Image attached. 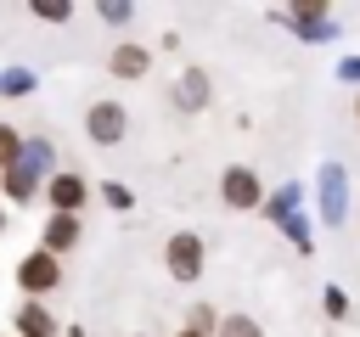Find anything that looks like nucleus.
<instances>
[{"label":"nucleus","mask_w":360,"mask_h":337,"mask_svg":"<svg viewBox=\"0 0 360 337\" xmlns=\"http://www.w3.org/2000/svg\"><path fill=\"white\" fill-rule=\"evenodd\" d=\"M281 22H292V34L304 39V45H321V39H338V17H332V6L326 0H298L292 11H276Z\"/></svg>","instance_id":"f257e3e1"},{"label":"nucleus","mask_w":360,"mask_h":337,"mask_svg":"<svg viewBox=\"0 0 360 337\" xmlns=\"http://www.w3.org/2000/svg\"><path fill=\"white\" fill-rule=\"evenodd\" d=\"M163 264H169L174 281H197L202 275V236L197 230H174L169 247H163Z\"/></svg>","instance_id":"f03ea898"},{"label":"nucleus","mask_w":360,"mask_h":337,"mask_svg":"<svg viewBox=\"0 0 360 337\" xmlns=\"http://www.w3.org/2000/svg\"><path fill=\"white\" fill-rule=\"evenodd\" d=\"M219 197H225V208H259L264 202V185H259V174L248 168V163H231L225 174H219Z\"/></svg>","instance_id":"7ed1b4c3"},{"label":"nucleus","mask_w":360,"mask_h":337,"mask_svg":"<svg viewBox=\"0 0 360 337\" xmlns=\"http://www.w3.org/2000/svg\"><path fill=\"white\" fill-rule=\"evenodd\" d=\"M343 213H349V174H343V163H326L321 168V219L343 225Z\"/></svg>","instance_id":"20e7f679"},{"label":"nucleus","mask_w":360,"mask_h":337,"mask_svg":"<svg viewBox=\"0 0 360 337\" xmlns=\"http://www.w3.org/2000/svg\"><path fill=\"white\" fill-rule=\"evenodd\" d=\"M124 107L118 101H96L90 112H84V129H90V140H101V146H118L124 140Z\"/></svg>","instance_id":"39448f33"},{"label":"nucleus","mask_w":360,"mask_h":337,"mask_svg":"<svg viewBox=\"0 0 360 337\" xmlns=\"http://www.w3.org/2000/svg\"><path fill=\"white\" fill-rule=\"evenodd\" d=\"M45 163H51V146H45V140L22 146V157L11 163V180H6V185H11V197H34V180H39V168H45Z\"/></svg>","instance_id":"423d86ee"},{"label":"nucleus","mask_w":360,"mask_h":337,"mask_svg":"<svg viewBox=\"0 0 360 337\" xmlns=\"http://www.w3.org/2000/svg\"><path fill=\"white\" fill-rule=\"evenodd\" d=\"M17 281H22V292H51V286L62 281V264H56L45 247H34V253L22 258V270H17Z\"/></svg>","instance_id":"0eeeda50"},{"label":"nucleus","mask_w":360,"mask_h":337,"mask_svg":"<svg viewBox=\"0 0 360 337\" xmlns=\"http://www.w3.org/2000/svg\"><path fill=\"white\" fill-rule=\"evenodd\" d=\"M208 95H214V90H208V73H202V67H186L180 84H174V107H180V112H197V107H208Z\"/></svg>","instance_id":"6e6552de"},{"label":"nucleus","mask_w":360,"mask_h":337,"mask_svg":"<svg viewBox=\"0 0 360 337\" xmlns=\"http://www.w3.org/2000/svg\"><path fill=\"white\" fill-rule=\"evenodd\" d=\"M84 197H90V185H84L79 174H56V180H51V208H56V213H73Z\"/></svg>","instance_id":"1a4fd4ad"},{"label":"nucleus","mask_w":360,"mask_h":337,"mask_svg":"<svg viewBox=\"0 0 360 337\" xmlns=\"http://www.w3.org/2000/svg\"><path fill=\"white\" fill-rule=\"evenodd\" d=\"M73 242H79V219H73V213H56V219L45 225V242H39V247L56 258V253H68Z\"/></svg>","instance_id":"9d476101"},{"label":"nucleus","mask_w":360,"mask_h":337,"mask_svg":"<svg viewBox=\"0 0 360 337\" xmlns=\"http://www.w3.org/2000/svg\"><path fill=\"white\" fill-rule=\"evenodd\" d=\"M264 213H270V219H276V225L287 230V225L298 219V185H281L276 197H264Z\"/></svg>","instance_id":"9b49d317"},{"label":"nucleus","mask_w":360,"mask_h":337,"mask_svg":"<svg viewBox=\"0 0 360 337\" xmlns=\"http://www.w3.org/2000/svg\"><path fill=\"white\" fill-rule=\"evenodd\" d=\"M17 331H22V337H56V320H51L39 303H28V309H17Z\"/></svg>","instance_id":"f8f14e48"},{"label":"nucleus","mask_w":360,"mask_h":337,"mask_svg":"<svg viewBox=\"0 0 360 337\" xmlns=\"http://www.w3.org/2000/svg\"><path fill=\"white\" fill-rule=\"evenodd\" d=\"M112 73H118V79H141V73H146V51H141V45H118V51H112Z\"/></svg>","instance_id":"ddd939ff"},{"label":"nucleus","mask_w":360,"mask_h":337,"mask_svg":"<svg viewBox=\"0 0 360 337\" xmlns=\"http://www.w3.org/2000/svg\"><path fill=\"white\" fill-rule=\"evenodd\" d=\"M219 337H264V331H259V320H248V315H225V320H219Z\"/></svg>","instance_id":"4468645a"},{"label":"nucleus","mask_w":360,"mask_h":337,"mask_svg":"<svg viewBox=\"0 0 360 337\" xmlns=\"http://www.w3.org/2000/svg\"><path fill=\"white\" fill-rule=\"evenodd\" d=\"M186 331H202V337H208V331H219V315H214L208 303H197V309H191V320H186Z\"/></svg>","instance_id":"2eb2a0df"},{"label":"nucleus","mask_w":360,"mask_h":337,"mask_svg":"<svg viewBox=\"0 0 360 337\" xmlns=\"http://www.w3.org/2000/svg\"><path fill=\"white\" fill-rule=\"evenodd\" d=\"M0 90H6V95H28V90H34V73L11 67V73H0Z\"/></svg>","instance_id":"dca6fc26"},{"label":"nucleus","mask_w":360,"mask_h":337,"mask_svg":"<svg viewBox=\"0 0 360 337\" xmlns=\"http://www.w3.org/2000/svg\"><path fill=\"white\" fill-rule=\"evenodd\" d=\"M17 157H22V140H17V129H11V124H0V163L11 168Z\"/></svg>","instance_id":"f3484780"},{"label":"nucleus","mask_w":360,"mask_h":337,"mask_svg":"<svg viewBox=\"0 0 360 337\" xmlns=\"http://www.w3.org/2000/svg\"><path fill=\"white\" fill-rule=\"evenodd\" d=\"M34 17H45V22H68L73 6H62V0H34Z\"/></svg>","instance_id":"a211bd4d"},{"label":"nucleus","mask_w":360,"mask_h":337,"mask_svg":"<svg viewBox=\"0 0 360 337\" xmlns=\"http://www.w3.org/2000/svg\"><path fill=\"white\" fill-rule=\"evenodd\" d=\"M321 303H326V315H332V320H343V315H349V292H343V286H326V292H321Z\"/></svg>","instance_id":"6ab92c4d"},{"label":"nucleus","mask_w":360,"mask_h":337,"mask_svg":"<svg viewBox=\"0 0 360 337\" xmlns=\"http://www.w3.org/2000/svg\"><path fill=\"white\" fill-rule=\"evenodd\" d=\"M101 197H107V202H112V208H129V191H124V185H107V191H101Z\"/></svg>","instance_id":"aec40b11"},{"label":"nucleus","mask_w":360,"mask_h":337,"mask_svg":"<svg viewBox=\"0 0 360 337\" xmlns=\"http://www.w3.org/2000/svg\"><path fill=\"white\" fill-rule=\"evenodd\" d=\"M338 79H354V84H360V56H349V62H338Z\"/></svg>","instance_id":"412c9836"},{"label":"nucleus","mask_w":360,"mask_h":337,"mask_svg":"<svg viewBox=\"0 0 360 337\" xmlns=\"http://www.w3.org/2000/svg\"><path fill=\"white\" fill-rule=\"evenodd\" d=\"M174 337H202V331H186V326H180V331H174Z\"/></svg>","instance_id":"4be33fe9"},{"label":"nucleus","mask_w":360,"mask_h":337,"mask_svg":"<svg viewBox=\"0 0 360 337\" xmlns=\"http://www.w3.org/2000/svg\"><path fill=\"white\" fill-rule=\"evenodd\" d=\"M354 124H360V95H354Z\"/></svg>","instance_id":"5701e85b"},{"label":"nucleus","mask_w":360,"mask_h":337,"mask_svg":"<svg viewBox=\"0 0 360 337\" xmlns=\"http://www.w3.org/2000/svg\"><path fill=\"white\" fill-rule=\"evenodd\" d=\"M0 225H6V213H0Z\"/></svg>","instance_id":"b1692460"}]
</instances>
